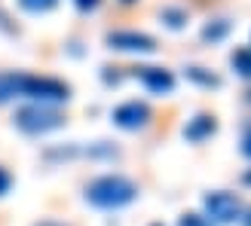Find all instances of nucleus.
<instances>
[{
	"instance_id": "obj_7",
	"label": "nucleus",
	"mask_w": 251,
	"mask_h": 226,
	"mask_svg": "<svg viewBox=\"0 0 251 226\" xmlns=\"http://www.w3.org/2000/svg\"><path fill=\"white\" fill-rule=\"evenodd\" d=\"M135 77L141 80L144 89L153 92V95H172V89H175V77L166 68H138Z\"/></svg>"
},
{
	"instance_id": "obj_3",
	"label": "nucleus",
	"mask_w": 251,
	"mask_h": 226,
	"mask_svg": "<svg viewBox=\"0 0 251 226\" xmlns=\"http://www.w3.org/2000/svg\"><path fill=\"white\" fill-rule=\"evenodd\" d=\"M16 125L28 135H46L65 125V116L55 110V107H46V104H28V107H19L16 110Z\"/></svg>"
},
{
	"instance_id": "obj_12",
	"label": "nucleus",
	"mask_w": 251,
	"mask_h": 226,
	"mask_svg": "<svg viewBox=\"0 0 251 226\" xmlns=\"http://www.w3.org/2000/svg\"><path fill=\"white\" fill-rule=\"evenodd\" d=\"M187 80L205 86V89H215V86H221V80L215 77V73H208L205 68H187Z\"/></svg>"
},
{
	"instance_id": "obj_5",
	"label": "nucleus",
	"mask_w": 251,
	"mask_h": 226,
	"mask_svg": "<svg viewBox=\"0 0 251 226\" xmlns=\"http://www.w3.org/2000/svg\"><path fill=\"white\" fill-rule=\"evenodd\" d=\"M104 40H107L110 49H117V52H135V55L156 52V40L150 34H141V31H110Z\"/></svg>"
},
{
	"instance_id": "obj_13",
	"label": "nucleus",
	"mask_w": 251,
	"mask_h": 226,
	"mask_svg": "<svg viewBox=\"0 0 251 226\" xmlns=\"http://www.w3.org/2000/svg\"><path fill=\"white\" fill-rule=\"evenodd\" d=\"M159 19L166 22L172 31H178V28H184V22H187V12H184V9H178V6H166V9L159 12Z\"/></svg>"
},
{
	"instance_id": "obj_20",
	"label": "nucleus",
	"mask_w": 251,
	"mask_h": 226,
	"mask_svg": "<svg viewBox=\"0 0 251 226\" xmlns=\"http://www.w3.org/2000/svg\"><path fill=\"white\" fill-rule=\"evenodd\" d=\"M34 226H61V223H55V220H40V223H34Z\"/></svg>"
},
{
	"instance_id": "obj_15",
	"label": "nucleus",
	"mask_w": 251,
	"mask_h": 226,
	"mask_svg": "<svg viewBox=\"0 0 251 226\" xmlns=\"http://www.w3.org/2000/svg\"><path fill=\"white\" fill-rule=\"evenodd\" d=\"M178 226H211L202 214H193V211H190V214H184L181 220H178Z\"/></svg>"
},
{
	"instance_id": "obj_21",
	"label": "nucleus",
	"mask_w": 251,
	"mask_h": 226,
	"mask_svg": "<svg viewBox=\"0 0 251 226\" xmlns=\"http://www.w3.org/2000/svg\"><path fill=\"white\" fill-rule=\"evenodd\" d=\"M245 183H248V186H251V171H245Z\"/></svg>"
},
{
	"instance_id": "obj_16",
	"label": "nucleus",
	"mask_w": 251,
	"mask_h": 226,
	"mask_svg": "<svg viewBox=\"0 0 251 226\" xmlns=\"http://www.w3.org/2000/svg\"><path fill=\"white\" fill-rule=\"evenodd\" d=\"M9 186H12V174H9L6 168H0V196H6Z\"/></svg>"
},
{
	"instance_id": "obj_6",
	"label": "nucleus",
	"mask_w": 251,
	"mask_h": 226,
	"mask_svg": "<svg viewBox=\"0 0 251 226\" xmlns=\"http://www.w3.org/2000/svg\"><path fill=\"white\" fill-rule=\"evenodd\" d=\"M150 122V107L144 101H123L117 110H114V125L126 132H138Z\"/></svg>"
},
{
	"instance_id": "obj_9",
	"label": "nucleus",
	"mask_w": 251,
	"mask_h": 226,
	"mask_svg": "<svg viewBox=\"0 0 251 226\" xmlns=\"http://www.w3.org/2000/svg\"><path fill=\"white\" fill-rule=\"evenodd\" d=\"M12 98H22V73L6 70L0 73V104L12 101Z\"/></svg>"
},
{
	"instance_id": "obj_23",
	"label": "nucleus",
	"mask_w": 251,
	"mask_h": 226,
	"mask_svg": "<svg viewBox=\"0 0 251 226\" xmlns=\"http://www.w3.org/2000/svg\"><path fill=\"white\" fill-rule=\"evenodd\" d=\"M150 226H162V223H150Z\"/></svg>"
},
{
	"instance_id": "obj_19",
	"label": "nucleus",
	"mask_w": 251,
	"mask_h": 226,
	"mask_svg": "<svg viewBox=\"0 0 251 226\" xmlns=\"http://www.w3.org/2000/svg\"><path fill=\"white\" fill-rule=\"evenodd\" d=\"M242 226H251V208H248L245 214H242Z\"/></svg>"
},
{
	"instance_id": "obj_22",
	"label": "nucleus",
	"mask_w": 251,
	"mask_h": 226,
	"mask_svg": "<svg viewBox=\"0 0 251 226\" xmlns=\"http://www.w3.org/2000/svg\"><path fill=\"white\" fill-rule=\"evenodd\" d=\"M123 3H135V0H123Z\"/></svg>"
},
{
	"instance_id": "obj_8",
	"label": "nucleus",
	"mask_w": 251,
	"mask_h": 226,
	"mask_svg": "<svg viewBox=\"0 0 251 226\" xmlns=\"http://www.w3.org/2000/svg\"><path fill=\"white\" fill-rule=\"evenodd\" d=\"M215 132H218V122H215V116H208V113H196V116L184 125V137L190 144L205 141V137H211Z\"/></svg>"
},
{
	"instance_id": "obj_10",
	"label": "nucleus",
	"mask_w": 251,
	"mask_h": 226,
	"mask_svg": "<svg viewBox=\"0 0 251 226\" xmlns=\"http://www.w3.org/2000/svg\"><path fill=\"white\" fill-rule=\"evenodd\" d=\"M230 65H233V70L239 73L242 80H251V46H239V49H233Z\"/></svg>"
},
{
	"instance_id": "obj_18",
	"label": "nucleus",
	"mask_w": 251,
	"mask_h": 226,
	"mask_svg": "<svg viewBox=\"0 0 251 226\" xmlns=\"http://www.w3.org/2000/svg\"><path fill=\"white\" fill-rule=\"evenodd\" d=\"M242 153H245V156H251V132L242 137Z\"/></svg>"
},
{
	"instance_id": "obj_4",
	"label": "nucleus",
	"mask_w": 251,
	"mask_h": 226,
	"mask_svg": "<svg viewBox=\"0 0 251 226\" xmlns=\"http://www.w3.org/2000/svg\"><path fill=\"white\" fill-rule=\"evenodd\" d=\"M205 220L211 226H227V223H236V220H242V202L236 199L233 193L227 190H218V193H208L205 196Z\"/></svg>"
},
{
	"instance_id": "obj_11",
	"label": "nucleus",
	"mask_w": 251,
	"mask_h": 226,
	"mask_svg": "<svg viewBox=\"0 0 251 226\" xmlns=\"http://www.w3.org/2000/svg\"><path fill=\"white\" fill-rule=\"evenodd\" d=\"M230 28H233L230 19H215V22H208L205 28H202V40L205 43H221L224 37L230 34Z\"/></svg>"
},
{
	"instance_id": "obj_1",
	"label": "nucleus",
	"mask_w": 251,
	"mask_h": 226,
	"mask_svg": "<svg viewBox=\"0 0 251 226\" xmlns=\"http://www.w3.org/2000/svg\"><path fill=\"white\" fill-rule=\"evenodd\" d=\"M86 202L95 205V208H123V205H129L138 199V186L135 181L129 178H123V174H101V178H95L86 183Z\"/></svg>"
},
{
	"instance_id": "obj_14",
	"label": "nucleus",
	"mask_w": 251,
	"mask_h": 226,
	"mask_svg": "<svg viewBox=\"0 0 251 226\" xmlns=\"http://www.w3.org/2000/svg\"><path fill=\"white\" fill-rule=\"evenodd\" d=\"M55 3H58V0H19V6L25 12H37V16H40V12H49Z\"/></svg>"
},
{
	"instance_id": "obj_17",
	"label": "nucleus",
	"mask_w": 251,
	"mask_h": 226,
	"mask_svg": "<svg viewBox=\"0 0 251 226\" xmlns=\"http://www.w3.org/2000/svg\"><path fill=\"white\" fill-rule=\"evenodd\" d=\"M74 3H77V9L89 12V9H95V6H98V0H74Z\"/></svg>"
},
{
	"instance_id": "obj_2",
	"label": "nucleus",
	"mask_w": 251,
	"mask_h": 226,
	"mask_svg": "<svg viewBox=\"0 0 251 226\" xmlns=\"http://www.w3.org/2000/svg\"><path fill=\"white\" fill-rule=\"evenodd\" d=\"M22 98H34L37 104H65L71 98V86L55 77H34V73H22Z\"/></svg>"
}]
</instances>
